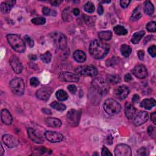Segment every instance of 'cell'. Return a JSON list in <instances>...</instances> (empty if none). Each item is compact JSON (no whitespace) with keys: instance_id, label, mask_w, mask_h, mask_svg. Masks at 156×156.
Segmentation results:
<instances>
[{"instance_id":"obj_1","label":"cell","mask_w":156,"mask_h":156,"mask_svg":"<svg viewBox=\"0 0 156 156\" xmlns=\"http://www.w3.org/2000/svg\"><path fill=\"white\" fill-rule=\"evenodd\" d=\"M110 50L109 46L102 40H95L91 42L89 46L90 54L95 59L105 58Z\"/></svg>"},{"instance_id":"obj_2","label":"cell","mask_w":156,"mask_h":156,"mask_svg":"<svg viewBox=\"0 0 156 156\" xmlns=\"http://www.w3.org/2000/svg\"><path fill=\"white\" fill-rule=\"evenodd\" d=\"M7 40L13 49L18 53H23L25 51V43L18 35L12 34H8L7 36Z\"/></svg>"},{"instance_id":"obj_3","label":"cell","mask_w":156,"mask_h":156,"mask_svg":"<svg viewBox=\"0 0 156 156\" xmlns=\"http://www.w3.org/2000/svg\"><path fill=\"white\" fill-rule=\"evenodd\" d=\"M103 108L105 112L110 115H116L121 111V106L120 104L112 98L108 99L103 105Z\"/></svg>"},{"instance_id":"obj_4","label":"cell","mask_w":156,"mask_h":156,"mask_svg":"<svg viewBox=\"0 0 156 156\" xmlns=\"http://www.w3.org/2000/svg\"><path fill=\"white\" fill-rule=\"evenodd\" d=\"M92 86L95 90L100 95H106L109 90V85L108 81L98 77L92 81Z\"/></svg>"},{"instance_id":"obj_5","label":"cell","mask_w":156,"mask_h":156,"mask_svg":"<svg viewBox=\"0 0 156 156\" xmlns=\"http://www.w3.org/2000/svg\"><path fill=\"white\" fill-rule=\"evenodd\" d=\"M9 87L12 93L18 96L24 94L25 85L23 80L20 77H15L9 83Z\"/></svg>"},{"instance_id":"obj_6","label":"cell","mask_w":156,"mask_h":156,"mask_svg":"<svg viewBox=\"0 0 156 156\" xmlns=\"http://www.w3.org/2000/svg\"><path fill=\"white\" fill-rule=\"evenodd\" d=\"M77 74L81 76L94 77L98 74V70L96 67L92 65H85L78 67L76 69Z\"/></svg>"},{"instance_id":"obj_7","label":"cell","mask_w":156,"mask_h":156,"mask_svg":"<svg viewBox=\"0 0 156 156\" xmlns=\"http://www.w3.org/2000/svg\"><path fill=\"white\" fill-rule=\"evenodd\" d=\"M59 79L61 81L70 83H77L80 80L79 76H77V74L68 71H63L60 73Z\"/></svg>"},{"instance_id":"obj_8","label":"cell","mask_w":156,"mask_h":156,"mask_svg":"<svg viewBox=\"0 0 156 156\" xmlns=\"http://www.w3.org/2000/svg\"><path fill=\"white\" fill-rule=\"evenodd\" d=\"M80 117L81 112L73 109L70 110L67 115V121L72 126H76L79 124Z\"/></svg>"},{"instance_id":"obj_9","label":"cell","mask_w":156,"mask_h":156,"mask_svg":"<svg viewBox=\"0 0 156 156\" xmlns=\"http://www.w3.org/2000/svg\"><path fill=\"white\" fill-rule=\"evenodd\" d=\"M115 155L117 156H131L132 150L129 146L125 144H119L115 148Z\"/></svg>"},{"instance_id":"obj_10","label":"cell","mask_w":156,"mask_h":156,"mask_svg":"<svg viewBox=\"0 0 156 156\" xmlns=\"http://www.w3.org/2000/svg\"><path fill=\"white\" fill-rule=\"evenodd\" d=\"M53 39L56 45H58L60 49L64 50L66 48L67 45V39L64 34L59 33H55Z\"/></svg>"},{"instance_id":"obj_11","label":"cell","mask_w":156,"mask_h":156,"mask_svg":"<svg viewBox=\"0 0 156 156\" xmlns=\"http://www.w3.org/2000/svg\"><path fill=\"white\" fill-rule=\"evenodd\" d=\"M45 139L51 143L61 142L64 139V136L61 133L55 131H46L45 133Z\"/></svg>"},{"instance_id":"obj_12","label":"cell","mask_w":156,"mask_h":156,"mask_svg":"<svg viewBox=\"0 0 156 156\" xmlns=\"http://www.w3.org/2000/svg\"><path fill=\"white\" fill-rule=\"evenodd\" d=\"M129 93V89L126 86H120L114 90L115 96L120 100H123L127 98Z\"/></svg>"},{"instance_id":"obj_13","label":"cell","mask_w":156,"mask_h":156,"mask_svg":"<svg viewBox=\"0 0 156 156\" xmlns=\"http://www.w3.org/2000/svg\"><path fill=\"white\" fill-rule=\"evenodd\" d=\"M133 74L139 79H144L148 76V71L143 65H138L132 70Z\"/></svg>"},{"instance_id":"obj_14","label":"cell","mask_w":156,"mask_h":156,"mask_svg":"<svg viewBox=\"0 0 156 156\" xmlns=\"http://www.w3.org/2000/svg\"><path fill=\"white\" fill-rule=\"evenodd\" d=\"M148 118L149 116L146 112L140 111L135 116L133 123L136 126H139L145 124L148 120Z\"/></svg>"},{"instance_id":"obj_15","label":"cell","mask_w":156,"mask_h":156,"mask_svg":"<svg viewBox=\"0 0 156 156\" xmlns=\"http://www.w3.org/2000/svg\"><path fill=\"white\" fill-rule=\"evenodd\" d=\"M2 140L8 148H14L19 144V140L12 135H4L2 137Z\"/></svg>"},{"instance_id":"obj_16","label":"cell","mask_w":156,"mask_h":156,"mask_svg":"<svg viewBox=\"0 0 156 156\" xmlns=\"http://www.w3.org/2000/svg\"><path fill=\"white\" fill-rule=\"evenodd\" d=\"M9 63L11 68H12L13 71L15 73L20 74L22 72L23 68V65L17 56H12L10 59Z\"/></svg>"},{"instance_id":"obj_17","label":"cell","mask_w":156,"mask_h":156,"mask_svg":"<svg viewBox=\"0 0 156 156\" xmlns=\"http://www.w3.org/2000/svg\"><path fill=\"white\" fill-rule=\"evenodd\" d=\"M28 134L29 136V138L34 143L37 144H42L44 142L43 139L42 137L38 135L37 133V131L35 129L30 127L28 129Z\"/></svg>"},{"instance_id":"obj_18","label":"cell","mask_w":156,"mask_h":156,"mask_svg":"<svg viewBox=\"0 0 156 156\" xmlns=\"http://www.w3.org/2000/svg\"><path fill=\"white\" fill-rule=\"evenodd\" d=\"M136 112V109L131 103L127 102L125 105V115L127 118L131 120L134 118Z\"/></svg>"},{"instance_id":"obj_19","label":"cell","mask_w":156,"mask_h":156,"mask_svg":"<svg viewBox=\"0 0 156 156\" xmlns=\"http://www.w3.org/2000/svg\"><path fill=\"white\" fill-rule=\"evenodd\" d=\"M51 91L46 88H42L39 89L36 92V96L39 99L43 101H47L51 96Z\"/></svg>"},{"instance_id":"obj_20","label":"cell","mask_w":156,"mask_h":156,"mask_svg":"<svg viewBox=\"0 0 156 156\" xmlns=\"http://www.w3.org/2000/svg\"><path fill=\"white\" fill-rule=\"evenodd\" d=\"M1 117L3 123L6 125H10L12 124L13 118L9 111L7 109H3L1 112Z\"/></svg>"},{"instance_id":"obj_21","label":"cell","mask_w":156,"mask_h":156,"mask_svg":"<svg viewBox=\"0 0 156 156\" xmlns=\"http://www.w3.org/2000/svg\"><path fill=\"white\" fill-rule=\"evenodd\" d=\"M156 105L155 100L153 98H147L143 99L140 103V106L146 110H151Z\"/></svg>"},{"instance_id":"obj_22","label":"cell","mask_w":156,"mask_h":156,"mask_svg":"<svg viewBox=\"0 0 156 156\" xmlns=\"http://www.w3.org/2000/svg\"><path fill=\"white\" fill-rule=\"evenodd\" d=\"M45 123L47 126L53 128L60 127L62 125L61 121L59 119L56 118H51V117L47 118L45 120Z\"/></svg>"},{"instance_id":"obj_23","label":"cell","mask_w":156,"mask_h":156,"mask_svg":"<svg viewBox=\"0 0 156 156\" xmlns=\"http://www.w3.org/2000/svg\"><path fill=\"white\" fill-rule=\"evenodd\" d=\"M15 3V1H8V2L2 3L1 5V6H0L1 11L3 14L9 13L11 11Z\"/></svg>"},{"instance_id":"obj_24","label":"cell","mask_w":156,"mask_h":156,"mask_svg":"<svg viewBox=\"0 0 156 156\" xmlns=\"http://www.w3.org/2000/svg\"><path fill=\"white\" fill-rule=\"evenodd\" d=\"M73 58L77 62L82 63L86 60V55L81 50H77L73 53Z\"/></svg>"},{"instance_id":"obj_25","label":"cell","mask_w":156,"mask_h":156,"mask_svg":"<svg viewBox=\"0 0 156 156\" xmlns=\"http://www.w3.org/2000/svg\"><path fill=\"white\" fill-rule=\"evenodd\" d=\"M121 53L124 58H128L132 53V48L128 45L124 44L121 46Z\"/></svg>"},{"instance_id":"obj_26","label":"cell","mask_w":156,"mask_h":156,"mask_svg":"<svg viewBox=\"0 0 156 156\" xmlns=\"http://www.w3.org/2000/svg\"><path fill=\"white\" fill-rule=\"evenodd\" d=\"M144 12L146 15H151L154 12V7L152 3L149 1H146L144 5Z\"/></svg>"},{"instance_id":"obj_27","label":"cell","mask_w":156,"mask_h":156,"mask_svg":"<svg viewBox=\"0 0 156 156\" xmlns=\"http://www.w3.org/2000/svg\"><path fill=\"white\" fill-rule=\"evenodd\" d=\"M145 32L144 31H140L139 32H137L135 33L131 39V42L133 44H138L141 39L143 38V37L145 36Z\"/></svg>"},{"instance_id":"obj_28","label":"cell","mask_w":156,"mask_h":156,"mask_svg":"<svg viewBox=\"0 0 156 156\" xmlns=\"http://www.w3.org/2000/svg\"><path fill=\"white\" fill-rule=\"evenodd\" d=\"M98 37L102 41L110 40L112 37V33L111 31H102L99 33Z\"/></svg>"},{"instance_id":"obj_29","label":"cell","mask_w":156,"mask_h":156,"mask_svg":"<svg viewBox=\"0 0 156 156\" xmlns=\"http://www.w3.org/2000/svg\"><path fill=\"white\" fill-rule=\"evenodd\" d=\"M50 106L52 108H53V109H56L58 111H60V112H63L66 109L65 105H64V104L58 102L57 101L53 102L51 104Z\"/></svg>"},{"instance_id":"obj_30","label":"cell","mask_w":156,"mask_h":156,"mask_svg":"<svg viewBox=\"0 0 156 156\" xmlns=\"http://www.w3.org/2000/svg\"><path fill=\"white\" fill-rule=\"evenodd\" d=\"M62 18H63V20L67 22L70 21L72 20L73 17H72L70 8H67L64 10V11L62 12Z\"/></svg>"},{"instance_id":"obj_31","label":"cell","mask_w":156,"mask_h":156,"mask_svg":"<svg viewBox=\"0 0 156 156\" xmlns=\"http://www.w3.org/2000/svg\"><path fill=\"white\" fill-rule=\"evenodd\" d=\"M56 96L58 99L61 101H65L68 98V95L65 91L63 90H59L58 91H57L56 93Z\"/></svg>"},{"instance_id":"obj_32","label":"cell","mask_w":156,"mask_h":156,"mask_svg":"<svg viewBox=\"0 0 156 156\" xmlns=\"http://www.w3.org/2000/svg\"><path fill=\"white\" fill-rule=\"evenodd\" d=\"M114 30L116 34L118 36H125L127 34V30L120 25H117L114 28Z\"/></svg>"},{"instance_id":"obj_33","label":"cell","mask_w":156,"mask_h":156,"mask_svg":"<svg viewBox=\"0 0 156 156\" xmlns=\"http://www.w3.org/2000/svg\"><path fill=\"white\" fill-rule=\"evenodd\" d=\"M108 81L109 83H111L112 84H117L120 83L121 78L118 75H109L108 76Z\"/></svg>"},{"instance_id":"obj_34","label":"cell","mask_w":156,"mask_h":156,"mask_svg":"<svg viewBox=\"0 0 156 156\" xmlns=\"http://www.w3.org/2000/svg\"><path fill=\"white\" fill-rule=\"evenodd\" d=\"M142 16L141 10H140V7H137L133 12L132 16L131 17V19L132 21H136L140 19Z\"/></svg>"},{"instance_id":"obj_35","label":"cell","mask_w":156,"mask_h":156,"mask_svg":"<svg viewBox=\"0 0 156 156\" xmlns=\"http://www.w3.org/2000/svg\"><path fill=\"white\" fill-rule=\"evenodd\" d=\"M51 58H52L51 54L49 51L46 52L45 53H44L40 56L41 60L46 64H48L49 62H50L51 61Z\"/></svg>"},{"instance_id":"obj_36","label":"cell","mask_w":156,"mask_h":156,"mask_svg":"<svg viewBox=\"0 0 156 156\" xmlns=\"http://www.w3.org/2000/svg\"><path fill=\"white\" fill-rule=\"evenodd\" d=\"M84 9L86 12L91 14V13H93L95 11V7L93 3H92L90 2H87V3L85 4V5L84 6Z\"/></svg>"},{"instance_id":"obj_37","label":"cell","mask_w":156,"mask_h":156,"mask_svg":"<svg viewBox=\"0 0 156 156\" xmlns=\"http://www.w3.org/2000/svg\"><path fill=\"white\" fill-rule=\"evenodd\" d=\"M155 21H150L146 24V30L149 33H155L156 28H155Z\"/></svg>"},{"instance_id":"obj_38","label":"cell","mask_w":156,"mask_h":156,"mask_svg":"<svg viewBox=\"0 0 156 156\" xmlns=\"http://www.w3.org/2000/svg\"><path fill=\"white\" fill-rule=\"evenodd\" d=\"M31 22L36 25H42L46 23V20L43 17H37L32 19Z\"/></svg>"},{"instance_id":"obj_39","label":"cell","mask_w":156,"mask_h":156,"mask_svg":"<svg viewBox=\"0 0 156 156\" xmlns=\"http://www.w3.org/2000/svg\"><path fill=\"white\" fill-rule=\"evenodd\" d=\"M156 130H155V127L154 126H149L148 128V134H149V136L155 139V135H156Z\"/></svg>"},{"instance_id":"obj_40","label":"cell","mask_w":156,"mask_h":156,"mask_svg":"<svg viewBox=\"0 0 156 156\" xmlns=\"http://www.w3.org/2000/svg\"><path fill=\"white\" fill-rule=\"evenodd\" d=\"M42 12L44 15H52V16H56V12L54 11H52L49 8L47 7H44L42 10Z\"/></svg>"},{"instance_id":"obj_41","label":"cell","mask_w":156,"mask_h":156,"mask_svg":"<svg viewBox=\"0 0 156 156\" xmlns=\"http://www.w3.org/2000/svg\"><path fill=\"white\" fill-rule=\"evenodd\" d=\"M137 155H140V156H143V155H147L149 154V151H148V149L146 148L142 147L141 148H140L138 151H137Z\"/></svg>"},{"instance_id":"obj_42","label":"cell","mask_w":156,"mask_h":156,"mask_svg":"<svg viewBox=\"0 0 156 156\" xmlns=\"http://www.w3.org/2000/svg\"><path fill=\"white\" fill-rule=\"evenodd\" d=\"M24 40L25 41L27 42V44L28 45V46L31 48L33 47L34 46V40L30 37V36H24Z\"/></svg>"},{"instance_id":"obj_43","label":"cell","mask_w":156,"mask_h":156,"mask_svg":"<svg viewBox=\"0 0 156 156\" xmlns=\"http://www.w3.org/2000/svg\"><path fill=\"white\" fill-rule=\"evenodd\" d=\"M148 53L152 57L155 58L156 56V46L155 45H152L148 48Z\"/></svg>"},{"instance_id":"obj_44","label":"cell","mask_w":156,"mask_h":156,"mask_svg":"<svg viewBox=\"0 0 156 156\" xmlns=\"http://www.w3.org/2000/svg\"><path fill=\"white\" fill-rule=\"evenodd\" d=\"M30 84L31 86L34 87H37L38 86H39L40 84V81L39 80L37 79V77H32L31 78L30 80Z\"/></svg>"},{"instance_id":"obj_45","label":"cell","mask_w":156,"mask_h":156,"mask_svg":"<svg viewBox=\"0 0 156 156\" xmlns=\"http://www.w3.org/2000/svg\"><path fill=\"white\" fill-rule=\"evenodd\" d=\"M102 155L104 156H108V155H112V154L110 152V151L105 146H104L102 149Z\"/></svg>"},{"instance_id":"obj_46","label":"cell","mask_w":156,"mask_h":156,"mask_svg":"<svg viewBox=\"0 0 156 156\" xmlns=\"http://www.w3.org/2000/svg\"><path fill=\"white\" fill-rule=\"evenodd\" d=\"M130 3H131V1H129V0H122V1H120V5L123 8H126L128 7Z\"/></svg>"},{"instance_id":"obj_47","label":"cell","mask_w":156,"mask_h":156,"mask_svg":"<svg viewBox=\"0 0 156 156\" xmlns=\"http://www.w3.org/2000/svg\"><path fill=\"white\" fill-rule=\"evenodd\" d=\"M84 20L85 21L86 23V24L87 25H90V24H93L94 23V22L93 21V18L91 17H89V16H85L84 17Z\"/></svg>"},{"instance_id":"obj_48","label":"cell","mask_w":156,"mask_h":156,"mask_svg":"<svg viewBox=\"0 0 156 156\" xmlns=\"http://www.w3.org/2000/svg\"><path fill=\"white\" fill-rule=\"evenodd\" d=\"M68 90L71 94H74L77 91V88L74 85H70L68 86Z\"/></svg>"},{"instance_id":"obj_49","label":"cell","mask_w":156,"mask_h":156,"mask_svg":"<svg viewBox=\"0 0 156 156\" xmlns=\"http://www.w3.org/2000/svg\"><path fill=\"white\" fill-rule=\"evenodd\" d=\"M145 56V52L143 50H140L138 51V57L140 61H143Z\"/></svg>"},{"instance_id":"obj_50","label":"cell","mask_w":156,"mask_h":156,"mask_svg":"<svg viewBox=\"0 0 156 156\" xmlns=\"http://www.w3.org/2000/svg\"><path fill=\"white\" fill-rule=\"evenodd\" d=\"M124 81H125L126 82H129V81H132L133 77H132V76H131V74H130L129 73H127V74H126L124 76Z\"/></svg>"},{"instance_id":"obj_51","label":"cell","mask_w":156,"mask_h":156,"mask_svg":"<svg viewBox=\"0 0 156 156\" xmlns=\"http://www.w3.org/2000/svg\"><path fill=\"white\" fill-rule=\"evenodd\" d=\"M97 12H98V14L99 15H101L103 14V12H104L103 7H102V6L101 4L99 5V6H98Z\"/></svg>"},{"instance_id":"obj_52","label":"cell","mask_w":156,"mask_h":156,"mask_svg":"<svg viewBox=\"0 0 156 156\" xmlns=\"http://www.w3.org/2000/svg\"><path fill=\"white\" fill-rule=\"evenodd\" d=\"M62 3V1H58V0H56V1H53L51 2V4L54 6H59L61 3Z\"/></svg>"},{"instance_id":"obj_53","label":"cell","mask_w":156,"mask_h":156,"mask_svg":"<svg viewBox=\"0 0 156 156\" xmlns=\"http://www.w3.org/2000/svg\"><path fill=\"white\" fill-rule=\"evenodd\" d=\"M151 119L152 120V121L153 122V123L154 124H156V113L154 112L153 113L151 114Z\"/></svg>"},{"instance_id":"obj_54","label":"cell","mask_w":156,"mask_h":156,"mask_svg":"<svg viewBox=\"0 0 156 156\" xmlns=\"http://www.w3.org/2000/svg\"><path fill=\"white\" fill-rule=\"evenodd\" d=\"M140 100V97L138 95H134L133 96V102H134V103H137L139 102Z\"/></svg>"},{"instance_id":"obj_55","label":"cell","mask_w":156,"mask_h":156,"mask_svg":"<svg viewBox=\"0 0 156 156\" xmlns=\"http://www.w3.org/2000/svg\"><path fill=\"white\" fill-rule=\"evenodd\" d=\"M73 14H74V15L75 16H77V15H80V9H78V8H74V9H73Z\"/></svg>"},{"instance_id":"obj_56","label":"cell","mask_w":156,"mask_h":156,"mask_svg":"<svg viewBox=\"0 0 156 156\" xmlns=\"http://www.w3.org/2000/svg\"><path fill=\"white\" fill-rule=\"evenodd\" d=\"M112 141H113V137L112 136H108V142H107V143L111 145V144L112 143V142H113Z\"/></svg>"},{"instance_id":"obj_57","label":"cell","mask_w":156,"mask_h":156,"mask_svg":"<svg viewBox=\"0 0 156 156\" xmlns=\"http://www.w3.org/2000/svg\"><path fill=\"white\" fill-rule=\"evenodd\" d=\"M1 148H2V151H1V155H3L5 151H4V149H3V146H2V145H1Z\"/></svg>"}]
</instances>
